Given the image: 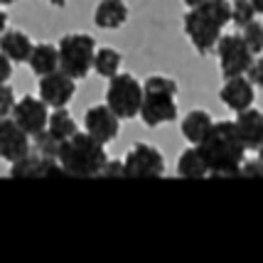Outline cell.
<instances>
[{
    "label": "cell",
    "mask_w": 263,
    "mask_h": 263,
    "mask_svg": "<svg viewBox=\"0 0 263 263\" xmlns=\"http://www.w3.org/2000/svg\"><path fill=\"white\" fill-rule=\"evenodd\" d=\"M197 150L212 177H236L246 155V145L234 121H214Z\"/></svg>",
    "instance_id": "1"
},
{
    "label": "cell",
    "mask_w": 263,
    "mask_h": 263,
    "mask_svg": "<svg viewBox=\"0 0 263 263\" xmlns=\"http://www.w3.org/2000/svg\"><path fill=\"white\" fill-rule=\"evenodd\" d=\"M231 23V3L229 0H204L184 15V34L195 45L199 54L217 49V42L224 27Z\"/></svg>",
    "instance_id": "2"
},
{
    "label": "cell",
    "mask_w": 263,
    "mask_h": 263,
    "mask_svg": "<svg viewBox=\"0 0 263 263\" xmlns=\"http://www.w3.org/2000/svg\"><path fill=\"white\" fill-rule=\"evenodd\" d=\"M57 160L62 162L69 177H96L106 167L108 158H106V148L101 140L89 136L86 130L84 133L79 130L71 138L62 140Z\"/></svg>",
    "instance_id": "3"
},
{
    "label": "cell",
    "mask_w": 263,
    "mask_h": 263,
    "mask_svg": "<svg viewBox=\"0 0 263 263\" xmlns=\"http://www.w3.org/2000/svg\"><path fill=\"white\" fill-rule=\"evenodd\" d=\"M177 81L170 77H150L143 84V106L140 118L148 128H158L162 123L177 121Z\"/></svg>",
    "instance_id": "4"
},
{
    "label": "cell",
    "mask_w": 263,
    "mask_h": 263,
    "mask_svg": "<svg viewBox=\"0 0 263 263\" xmlns=\"http://www.w3.org/2000/svg\"><path fill=\"white\" fill-rule=\"evenodd\" d=\"M59 69L67 71L74 79H84L93 69V54H96V40L91 34L71 32L59 40Z\"/></svg>",
    "instance_id": "5"
},
{
    "label": "cell",
    "mask_w": 263,
    "mask_h": 263,
    "mask_svg": "<svg viewBox=\"0 0 263 263\" xmlns=\"http://www.w3.org/2000/svg\"><path fill=\"white\" fill-rule=\"evenodd\" d=\"M106 103L111 106L121 121H133L140 116V106H143V84L133 77V74H116L108 79V89H106Z\"/></svg>",
    "instance_id": "6"
},
{
    "label": "cell",
    "mask_w": 263,
    "mask_h": 263,
    "mask_svg": "<svg viewBox=\"0 0 263 263\" xmlns=\"http://www.w3.org/2000/svg\"><path fill=\"white\" fill-rule=\"evenodd\" d=\"M217 57H219L221 77L229 79V77L246 74L256 54L249 49V45L243 42L241 34H221L217 42Z\"/></svg>",
    "instance_id": "7"
},
{
    "label": "cell",
    "mask_w": 263,
    "mask_h": 263,
    "mask_svg": "<svg viewBox=\"0 0 263 263\" xmlns=\"http://www.w3.org/2000/svg\"><path fill=\"white\" fill-rule=\"evenodd\" d=\"M126 177H138V180H155L165 175V158L155 145L150 143H136L130 153L126 155Z\"/></svg>",
    "instance_id": "8"
},
{
    "label": "cell",
    "mask_w": 263,
    "mask_h": 263,
    "mask_svg": "<svg viewBox=\"0 0 263 263\" xmlns=\"http://www.w3.org/2000/svg\"><path fill=\"white\" fill-rule=\"evenodd\" d=\"M40 99L49 106V108H67L71 99L77 96V79L69 77L67 71H52V74H45L40 77Z\"/></svg>",
    "instance_id": "9"
},
{
    "label": "cell",
    "mask_w": 263,
    "mask_h": 263,
    "mask_svg": "<svg viewBox=\"0 0 263 263\" xmlns=\"http://www.w3.org/2000/svg\"><path fill=\"white\" fill-rule=\"evenodd\" d=\"M12 118L27 136L34 138L40 136L42 130H47L49 111H47V103L40 96H23L12 108Z\"/></svg>",
    "instance_id": "10"
},
{
    "label": "cell",
    "mask_w": 263,
    "mask_h": 263,
    "mask_svg": "<svg viewBox=\"0 0 263 263\" xmlns=\"http://www.w3.org/2000/svg\"><path fill=\"white\" fill-rule=\"evenodd\" d=\"M30 150H32L30 136L15 123V118L12 116L0 118V158L12 165L15 160L25 158Z\"/></svg>",
    "instance_id": "11"
},
{
    "label": "cell",
    "mask_w": 263,
    "mask_h": 263,
    "mask_svg": "<svg viewBox=\"0 0 263 263\" xmlns=\"http://www.w3.org/2000/svg\"><path fill=\"white\" fill-rule=\"evenodd\" d=\"M84 128L86 133L93 136L96 140H101L103 145L111 143L118 138V130H121V118L111 111L108 103H99V106H91L86 116H84Z\"/></svg>",
    "instance_id": "12"
},
{
    "label": "cell",
    "mask_w": 263,
    "mask_h": 263,
    "mask_svg": "<svg viewBox=\"0 0 263 263\" xmlns=\"http://www.w3.org/2000/svg\"><path fill=\"white\" fill-rule=\"evenodd\" d=\"M219 99L221 103L231 108L234 114H239L243 108H251L253 101H256V86H253L249 77L246 74H241V77H229V79H224V86H221V91H219Z\"/></svg>",
    "instance_id": "13"
},
{
    "label": "cell",
    "mask_w": 263,
    "mask_h": 263,
    "mask_svg": "<svg viewBox=\"0 0 263 263\" xmlns=\"http://www.w3.org/2000/svg\"><path fill=\"white\" fill-rule=\"evenodd\" d=\"M236 130H239L241 140L246 150H258V145L263 143V114L256 108H243L234 118Z\"/></svg>",
    "instance_id": "14"
},
{
    "label": "cell",
    "mask_w": 263,
    "mask_h": 263,
    "mask_svg": "<svg viewBox=\"0 0 263 263\" xmlns=\"http://www.w3.org/2000/svg\"><path fill=\"white\" fill-rule=\"evenodd\" d=\"M128 23L126 0H101L93 10V25L101 30H118Z\"/></svg>",
    "instance_id": "15"
},
{
    "label": "cell",
    "mask_w": 263,
    "mask_h": 263,
    "mask_svg": "<svg viewBox=\"0 0 263 263\" xmlns=\"http://www.w3.org/2000/svg\"><path fill=\"white\" fill-rule=\"evenodd\" d=\"M34 49V42L20 30H5L0 34V52L12 59V64H25Z\"/></svg>",
    "instance_id": "16"
},
{
    "label": "cell",
    "mask_w": 263,
    "mask_h": 263,
    "mask_svg": "<svg viewBox=\"0 0 263 263\" xmlns=\"http://www.w3.org/2000/svg\"><path fill=\"white\" fill-rule=\"evenodd\" d=\"M212 126H214V118L206 114V111H202V108H195V111H190V114L184 116L180 130H182V138L187 140V143L199 145Z\"/></svg>",
    "instance_id": "17"
},
{
    "label": "cell",
    "mask_w": 263,
    "mask_h": 263,
    "mask_svg": "<svg viewBox=\"0 0 263 263\" xmlns=\"http://www.w3.org/2000/svg\"><path fill=\"white\" fill-rule=\"evenodd\" d=\"M27 64L37 77H45V74H52L59 69V47L47 45V42H40L34 45L32 54L27 59Z\"/></svg>",
    "instance_id": "18"
},
{
    "label": "cell",
    "mask_w": 263,
    "mask_h": 263,
    "mask_svg": "<svg viewBox=\"0 0 263 263\" xmlns=\"http://www.w3.org/2000/svg\"><path fill=\"white\" fill-rule=\"evenodd\" d=\"M177 175L184 177V180H202V177H209V170H206V162L202 160L199 150L195 148H187L177 158Z\"/></svg>",
    "instance_id": "19"
},
{
    "label": "cell",
    "mask_w": 263,
    "mask_h": 263,
    "mask_svg": "<svg viewBox=\"0 0 263 263\" xmlns=\"http://www.w3.org/2000/svg\"><path fill=\"white\" fill-rule=\"evenodd\" d=\"M121 52L114 49V47H96V54H93V71L101 77V79H111L118 74V69H121Z\"/></svg>",
    "instance_id": "20"
},
{
    "label": "cell",
    "mask_w": 263,
    "mask_h": 263,
    "mask_svg": "<svg viewBox=\"0 0 263 263\" xmlns=\"http://www.w3.org/2000/svg\"><path fill=\"white\" fill-rule=\"evenodd\" d=\"M47 130H49L52 136L57 138L59 143H62V140H67V138H71L74 133H79V128H77V121H74V116L69 114L67 108H54V111L49 114V121H47Z\"/></svg>",
    "instance_id": "21"
},
{
    "label": "cell",
    "mask_w": 263,
    "mask_h": 263,
    "mask_svg": "<svg viewBox=\"0 0 263 263\" xmlns=\"http://www.w3.org/2000/svg\"><path fill=\"white\" fill-rule=\"evenodd\" d=\"M256 8H253L251 0H234L231 3V23L236 25V27H243V25H249L256 20Z\"/></svg>",
    "instance_id": "22"
},
{
    "label": "cell",
    "mask_w": 263,
    "mask_h": 263,
    "mask_svg": "<svg viewBox=\"0 0 263 263\" xmlns=\"http://www.w3.org/2000/svg\"><path fill=\"white\" fill-rule=\"evenodd\" d=\"M32 140H34L32 150H37L42 158H57L59 155V145H62V143H59L49 130H42V133H40V136H34Z\"/></svg>",
    "instance_id": "23"
},
{
    "label": "cell",
    "mask_w": 263,
    "mask_h": 263,
    "mask_svg": "<svg viewBox=\"0 0 263 263\" xmlns=\"http://www.w3.org/2000/svg\"><path fill=\"white\" fill-rule=\"evenodd\" d=\"M241 37H243V42L249 45L253 54H261L263 52V25L261 23H249L241 27Z\"/></svg>",
    "instance_id": "24"
},
{
    "label": "cell",
    "mask_w": 263,
    "mask_h": 263,
    "mask_svg": "<svg viewBox=\"0 0 263 263\" xmlns=\"http://www.w3.org/2000/svg\"><path fill=\"white\" fill-rule=\"evenodd\" d=\"M15 91H12L10 84H0V118L5 116H12V108H15Z\"/></svg>",
    "instance_id": "25"
},
{
    "label": "cell",
    "mask_w": 263,
    "mask_h": 263,
    "mask_svg": "<svg viewBox=\"0 0 263 263\" xmlns=\"http://www.w3.org/2000/svg\"><path fill=\"white\" fill-rule=\"evenodd\" d=\"M246 77H249V81H251L256 89H263V57L261 54L253 57L251 67H249V71H246Z\"/></svg>",
    "instance_id": "26"
},
{
    "label": "cell",
    "mask_w": 263,
    "mask_h": 263,
    "mask_svg": "<svg viewBox=\"0 0 263 263\" xmlns=\"http://www.w3.org/2000/svg\"><path fill=\"white\" fill-rule=\"evenodd\" d=\"M103 177H126V165L121 160H108L106 167L101 170Z\"/></svg>",
    "instance_id": "27"
},
{
    "label": "cell",
    "mask_w": 263,
    "mask_h": 263,
    "mask_svg": "<svg viewBox=\"0 0 263 263\" xmlns=\"http://www.w3.org/2000/svg\"><path fill=\"white\" fill-rule=\"evenodd\" d=\"M241 177H263V162L256 160V162H243L239 170Z\"/></svg>",
    "instance_id": "28"
},
{
    "label": "cell",
    "mask_w": 263,
    "mask_h": 263,
    "mask_svg": "<svg viewBox=\"0 0 263 263\" xmlns=\"http://www.w3.org/2000/svg\"><path fill=\"white\" fill-rule=\"evenodd\" d=\"M12 77V59L0 52V84H8Z\"/></svg>",
    "instance_id": "29"
},
{
    "label": "cell",
    "mask_w": 263,
    "mask_h": 263,
    "mask_svg": "<svg viewBox=\"0 0 263 263\" xmlns=\"http://www.w3.org/2000/svg\"><path fill=\"white\" fill-rule=\"evenodd\" d=\"M8 30V12L3 10V5H0V34Z\"/></svg>",
    "instance_id": "30"
},
{
    "label": "cell",
    "mask_w": 263,
    "mask_h": 263,
    "mask_svg": "<svg viewBox=\"0 0 263 263\" xmlns=\"http://www.w3.org/2000/svg\"><path fill=\"white\" fill-rule=\"evenodd\" d=\"M49 5H54V8H64L67 5V0H47Z\"/></svg>",
    "instance_id": "31"
},
{
    "label": "cell",
    "mask_w": 263,
    "mask_h": 263,
    "mask_svg": "<svg viewBox=\"0 0 263 263\" xmlns=\"http://www.w3.org/2000/svg\"><path fill=\"white\" fill-rule=\"evenodd\" d=\"M251 3H253V8H256V12L263 15V0H251Z\"/></svg>",
    "instance_id": "32"
},
{
    "label": "cell",
    "mask_w": 263,
    "mask_h": 263,
    "mask_svg": "<svg viewBox=\"0 0 263 263\" xmlns=\"http://www.w3.org/2000/svg\"><path fill=\"white\" fill-rule=\"evenodd\" d=\"M199 3H204V0H184L187 8H195V5H199Z\"/></svg>",
    "instance_id": "33"
},
{
    "label": "cell",
    "mask_w": 263,
    "mask_h": 263,
    "mask_svg": "<svg viewBox=\"0 0 263 263\" xmlns=\"http://www.w3.org/2000/svg\"><path fill=\"white\" fill-rule=\"evenodd\" d=\"M12 3H17V0H0V5L5 8V5H12Z\"/></svg>",
    "instance_id": "34"
},
{
    "label": "cell",
    "mask_w": 263,
    "mask_h": 263,
    "mask_svg": "<svg viewBox=\"0 0 263 263\" xmlns=\"http://www.w3.org/2000/svg\"><path fill=\"white\" fill-rule=\"evenodd\" d=\"M258 160L263 162V143H261V145H258Z\"/></svg>",
    "instance_id": "35"
}]
</instances>
